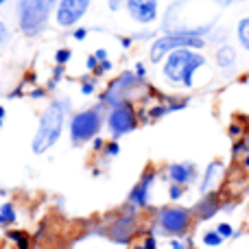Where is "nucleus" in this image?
<instances>
[{"label": "nucleus", "instance_id": "nucleus-1", "mask_svg": "<svg viewBox=\"0 0 249 249\" xmlns=\"http://www.w3.org/2000/svg\"><path fill=\"white\" fill-rule=\"evenodd\" d=\"M206 66V57L195 53L193 48H179L173 51L171 55H166L164 61V77L171 83L184 88H193L195 86V72L199 68Z\"/></svg>", "mask_w": 249, "mask_h": 249}, {"label": "nucleus", "instance_id": "nucleus-2", "mask_svg": "<svg viewBox=\"0 0 249 249\" xmlns=\"http://www.w3.org/2000/svg\"><path fill=\"white\" fill-rule=\"evenodd\" d=\"M66 107H70V103L66 101H55L51 103V107L42 114L39 118V127L37 133L33 136V153H46L61 136V127H64V116H66Z\"/></svg>", "mask_w": 249, "mask_h": 249}, {"label": "nucleus", "instance_id": "nucleus-3", "mask_svg": "<svg viewBox=\"0 0 249 249\" xmlns=\"http://www.w3.org/2000/svg\"><path fill=\"white\" fill-rule=\"evenodd\" d=\"M59 0H18V22L26 35H35L46 26L51 11Z\"/></svg>", "mask_w": 249, "mask_h": 249}, {"label": "nucleus", "instance_id": "nucleus-4", "mask_svg": "<svg viewBox=\"0 0 249 249\" xmlns=\"http://www.w3.org/2000/svg\"><path fill=\"white\" fill-rule=\"evenodd\" d=\"M158 228L168 236H184L193 225V210L181 206H166L158 210Z\"/></svg>", "mask_w": 249, "mask_h": 249}, {"label": "nucleus", "instance_id": "nucleus-5", "mask_svg": "<svg viewBox=\"0 0 249 249\" xmlns=\"http://www.w3.org/2000/svg\"><path fill=\"white\" fill-rule=\"evenodd\" d=\"M206 42L203 37H190V35H179V33H168L164 37L155 39L153 46H151V61L158 64L162 61L166 55H171L173 51H179V48H203Z\"/></svg>", "mask_w": 249, "mask_h": 249}, {"label": "nucleus", "instance_id": "nucleus-6", "mask_svg": "<svg viewBox=\"0 0 249 249\" xmlns=\"http://www.w3.org/2000/svg\"><path fill=\"white\" fill-rule=\"evenodd\" d=\"M101 124H103V116H101L99 109H86V112H79L72 116L70 121V138L72 142H88L101 131Z\"/></svg>", "mask_w": 249, "mask_h": 249}, {"label": "nucleus", "instance_id": "nucleus-7", "mask_svg": "<svg viewBox=\"0 0 249 249\" xmlns=\"http://www.w3.org/2000/svg\"><path fill=\"white\" fill-rule=\"evenodd\" d=\"M107 124H109V131H112L114 138H121L124 133H131L133 129L138 127V116H136V109L131 107V103L123 101L121 105L112 107Z\"/></svg>", "mask_w": 249, "mask_h": 249}, {"label": "nucleus", "instance_id": "nucleus-8", "mask_svg": "<svg viewBox=\"0 0 249 249\" xmlns=\"http://www.w3.org/2000/svg\"><path fill=\"white\" fill-rule=\"evenodd\" d=\"M138 81H140V79H138V74H133V72H123L121 77L116 79V81L109 83L107 92L101 96V101H103L105 105H112V107H116V105H121L123 101H124V94H127L131 88L138 86Z\"/></svg>", "mask_w": 249, "mask_h": 249}, {"label": "nucleus", "instance_id": "nucleus-9", "mask_svg": "<svg viewBox=\"0 0 249 249\" xmlns=\"http://www.w3.org/2000/svg\"><path fill=\"white\" fill-rule=\"evenodd\" d=\"M90 0H59L57 4V24L72 26L86 16Z\"/></svg>", "mask_w": 249, "mask_h": 249}, {"label": "nucleus", "instance_id": "nucleus-10", "mask_svg": "<svg viewBox=\"0 0 249 249\" xmlns=\"http://www.w3.org/2000/svg\"><path fill=\"white\" fill-rule=\"evenodd\" d=\"M133 210L136 208H131L129 210V214H121V219H116L112 223V228H109V238H112L114 243H129L133 238V234H136L138 230V221H136V214H133Z\"/></svg>", "mask_w": 249, "mask_h": 249}, {"label": "nucleus", "instance_id": "nucleus-11", "mask_svg": "<svg viewBox=\"0 0 249 249\" xmlns=\"http://www.w3.org/2000/svg\"><path fill=\"white\" fill-rule=\"evenodd\" d=\"M129 16L140 24H151L158 18V0H124Z\"/></svg>", "mask_w": 249, "mask_h": 249}, {"label": "nucleus", "instance_id": "nucleus-12", "mask_svg": "<svg viewBox=\"0 0 249 249\" xmlns=\"http://www.w3.org/2000/svg\"><path fill=\"white\" fill-rule=\"evenodd\" d=\"M155 181V171L149 168V171L142 175V179L133 186V190L129 193V203L133 208H146L149 206V193H151V186Z\"/></svg>", "mask_w": 249, "mask_h": 249}, {"label": "nucleus", "instance_id": "nucleus-13", "mask_svg": "<svg viewBox=\"0 0 249 249\" xmlns=\"http://www.w3.org/2000/svg\"><path fill=\"white\" fill-rule=\"evenodd\" d=\"M223 164L221 162H210L203 173V179H201V186H199V193L201 195H210V193H216L219 184L223 181Z\"/></svg>", "mask_w": 249, "mask_h": 249}, {"label": "nucleus", "instance_id": "nucleus-14", "mask_svg": "<svg viewBox=\"0 0 249 249\" xmlns=\"http://www.w3.org/2000/svg\"><path fill=\"white\" fill-rule=\"evenodd\" d=\"M221 210V201L216 197V193H210V195H203L201 199L197 201V206L193 208V216L199 221H208Z\"/></svg>", "mask_w": 249, "mask_h": 249}, {"label": "nucleus", "instance_id": "nucleus-15", "mask_svg": "<svg viewBox=\"0 0 249 249\" xmlns=\"http://www.w3.org/2000/svg\"><path fill=\"white\" fill-rule=\"evenodd\" d=\"M168 177H171L173 184L186 186V184L197 179V168H195V164H190V162L171 164V166H168Z\"/></svg>", "mask_w": 249, "mask_h": 249}, {"label": "nucleus", "instance_id": "nucleus-16", "mask_svg": "<svg viewBox=\"0 0 249 249\" xmlns=\"http://www.w3.org/2000/svg\"><path fill=\"white\" fill-rule=\"evenodd\" d=\"M216 64L223 70L234 68V66H236V51H234L232 46H228V44H223V46L216 51Z\"/></svg>", "mask_w": 249, "mask_h": 249}, {"label": "nucleus", "instance_id": "nucleus-17", "mask_svg": "<svg viewBox=\"0 0 249 249\" xmlns=\"http://www.w3.org/2000/svg\"><path fill=\"white\" fill-rule=\"evenodd\" d=\"M236 33H238V42H241V46L249 51V16L243 18V20L238 22V31H236Z\"/></svg>", "mask_w": 249, "mask_h": 249}, {"label": "nucleus", "instance_id": "nucleus-18", "mask_svg": "<svg viewBox=\"0 0 249 249\" xmlns=\"http://www.w3.org/2000/svg\"><path fill=\"white\" fill-rule=\"evenodd\" d=\"M16 223V210H13L11 203H4L0 208V225H11Z\"/></svg>", "mask_w": 249, "mask_h": 249}, {"label": "nucleus", "instance_id": "nucleus-19", "mask_svg": "<svg viewBox=\"0 0 249 249\" xmlns=\"http://www.w3.org/2000/svg\"><path fill=\"white\" fill-rule=\"evenodd\" d=\"M223 241L225 238L221 236L216 230H208V232L203 234V245L206 247H219V245H223Z\"/></svg>", "mask_w": 249, "mask_h": 249}, {"label": "nucleus", "instance_id": "nucleus-20", "mask_svg": "<svg viewBox=\"0 0 249 249\" xmlns=\"http://www.w3.org/2000/svg\"><path fill=\"white\" fill-rule=\"evenodd\" d=\"M7 238H11V241L18 245V249H29L31 247V238L26 236L24 232H9Z\"/></svg>", "mask_w": 249, "mask_h": 249}, {"label": "nucleus", "instance_id": "nucleus-21", "mask_svg": "<svg viewBox=\"0 0 249 249\" xmlns=\"http://www.w3.org/2000/svg\"><path fill=\"white\" fill-rule=\"evenodd\" d=\"M214 230H216V232H219L223 238H232V236H234V228H232L230 223H219Z\"/></svg>", "mask_w": 249, "mask_h": 249}, {"label": "nucleus", "instance_id": "nucleus-22", "mask_svg": "<svg viewBox=\"0 0 249 249\" xmlns=\"http://www.w3.org/2000/svg\"><path fill=\"white\" fill-rule=\"evenodd\" d=\"M181 195H184V186H179V184H173L171 188H168V197H171L173 201H179V199H181Z\"/></svg>", "mask_w": 249, "mask_h": 249}, {"label": "nucleus", "instance_id": "nucleus-23", "mask_svg": "<svg viewBox=\"0 0 249 249\" xmlns=\"http://www.w3.org/2000/svg\"><path fill=\"white\" fill-rule=\"evenodd\" d=\"M70 57H72V53L68 51V48H61V51H57V55H55V59H57V64L59 66H64L66 61L70 59Z\"/></svg>", "mask_w": 249, "mask_h": 249}, {"label": "nucleus", "instance_id": "nucleus-24", "mask_svg": "<svg viewBox=\"0 0 249 249\" xmlns=\"http://www.w3.org/2000/svg\"><path fill=\"white\" fill-rule=\"evenodd\" d=\"M142 245H144V249H158V241H155L153 234H149V236L144 238V243H142Z\"/></svg>", "mask_w": 249, "mask_h": 249}, {"label": "nucleus", "instance_id": "nucleus-25", "mask_svg": "<svg viewBox=\"0 0 249 249\" xmlns=\"http://www.w3.org/2000/svg\"><path fill=\"white\" fill-rule=\"evenodd\" d=\"M188 247H190V241L184 243V241H179V238H173L171 241V249H188Z\"/></svg>", "mask_w": 249, "mask_h": 249}, {"label": "nucleus", "instance_id": "nucleus-26", "mask_svg": "<svg viewBox=\"0 0 249 249\" xmlns=\"http://www.w3.org/2000/svg\"><path fill=\"white\" fill-rule=\"evenodd\" d=\"M230 136H232V138H241L243 136V127H241V124L234 123L232 127H230Z\"/></svg>", "mask_w": 249, "mask_h": 249}, {"label": "nucleus", "instance_id": "nucleus-27", "mask_svg": "<svg viewBox=\"0 0 249 249\" xmlns=\"http://www.w3.org/2000/svg\"><path fill=\"white\" fill-rule=\"evenodd\" d=\"M118 151H121V149H118V144H116V142H112V144H107V155H118Z\"/></svg>", "mask_w": 249, "mask_h": 249}, {"label": "nucleus", "instance_id": "nucleus-28", "mask_svg": "<svg viewBox=\"0 0 249 249\" xmlns=\"http://www.w3.org/2000/svg\"><path fill=\"white\" fill-rule=\"evenodd\" d=\"M88 37V31L86 29H77L74 31V39H86Z\"/></svg>", "mask_w": 249, "mask_h": 249}, {"label": "nucleus", "instance_id": "nucleus-29", "mask_svg": "<svg viewBox=\"0 0 249 249\" xmlns=\"http://www.w3.org/2000/svg\"><path fill=\"white\" fill-rule=\"evenodd\" d=\"M136 74H138V79H142V77L146 74V70H144V66H142V64L136 66Z\"/></svg>", "mask_w": 249, "mask_h": 249}, {"label": "nucleus", "instance_id": "nucleus-30", "mask_svg": "<svg viewBox=\"0 0 249 249\" xmlns=\"http://www.w3.org/2000/svg\"><path fill=\"white\" fill-rule=\"evenodd\" d=\"M92 90H94V86H92V83H83V86H81V92H83V94H90Z\"/></svg>", "mask_w": 249, "mask_h": 249}, {"label": "nucleus", "instance_id": "nucleus-31", "mask_svg": "<svg viewBox=\"0 0 249 249\" xmlns=\"http://www.w3.org/2000/svg\"><path fill=\"white\" fill-rule=\"evenodd\" d=\"M4 39H7V29H4V24L0 22V44H2Z\"/></svg>", "mask_w": 249, "mask_h": 249}, {"label": "nucleus", "instance_id": "nucleus-32", "mask_svg": "<svg viewBox=\"0 0 249 249\" xmlns=\"http://www.w3.org/2000/svg\"><path fill=\"white\" fill-rule=\"evenodd\" d=\"M121 2H123V0H109V9H112V11H116V9L121 7Z\"/></svg>", "mask_w": 249, "mask_h": 249}, {"label": "nucleus", "instance_id": "nucleus-33", "mask_svg": "<svg viewBox=\"0 0 249 249\" xmlns=\"http://www.w3.org/2000/svg\"><path fill=\"white\" fill-rule=\"evenodd\" d=\"M88 68H90V70H94V68H96V57H94V55H92L90 59H88Z\"/></svg>", "mask_w": 249, "mask_h": 249}, {"label": "nucleus", "instance_id": "nucleus-34", "mask_svg": "<svg viewBox=\"0 0 249 249\" xmlns=\"http://www.w3.org/2000/svg\"><path fill=\"white\" fill-rule=\"evenodd\" d=\"M94 57H96V59H101V61H105L107 53H105V51H96V53H94Z\"/></svg>", "mask_w": 249, "mask_h": 249}, {"label": "nucleus", "instance_id": "nucleus-35", "mask_svg": "<svg viewBox=\"0 0 249 249\" xmlns=\"http://www.w3.org/2000/svg\"><path fill=\"white\" fill-rule=\"evenodd\" d=\"M216 4H221V7H228V4H232L234 0H214Z\"/></svg>", "mask_w": 249, "mask_h": 249}, {"label": "nucleus", "instance_id": "nucleus-36", "mask_svg": "<svg viewBox=\"0 0 249 249\" xmlns=\"http://www.w3.org/2000/svg\"><path fill=\"white\" fill-rule=\"evenodd\" d=\"M123 46H124V48L131 46V37H123Z\"/></svg>", "mask_w": 249, "mask_h": 249}, {"label": "nucleus", "instance_id": "nucleus-37", "mask_svg": "<svg viewBox=\"0 0 249 249\" xmlns=\"http://www.w3.org/2000/svg\"><path fill=\"white\" fill-rule=\"evenodd\" d=\"M2 118H4V107L0 105V124H2Z\"/></svg>", "mask_w": 249, "mask_h": 249}, {"label": "nucleus", "instance_id": "nucleus-38", "mask_svg": "<svg viewBox=\"0 0 249 249\" xmlns=\"http://www.w3.org/2000/svg\"><path fill=\"white\" fill-rule=\"evenodd\" d=\"M243 164H245V168H249V153L245 155V162H243Z\"/></svg>", "mask_w": 249, "mask_h": 249}, {"label": "nucleus", "instance_id": "nucleus-39", "mask_svg": "<svg viewBox=\"0 0 249 249\" xmlns=\"http://www.w3.org/2000/svg\"><path fill=\"white\" fill-rule=\"evenodd\" d=\"M133 249H144V245H136V247H133Z\"/></svg>", "mask_w": 249, "mask_h": 249}, {"label": "nucleus", "instance_id": "nucleus-40", "mask_svg": "<svg viewBox=\"0 0 249 249\" xmlns=\"http://www.w3.org/2000/svg\"><path fill=\"white\" fill-rule=\"evenodd\" d=\"M4 2H7V0H0V4H4Z\"/></svg>", "mask_w": 249, "mask_h": 249}, {"label": "nucleus", "instance_id": "nucleus-41", "mask_svg": "<svg viewBox=\"0 0 249 249\" xmlns=\"http://www.w3.org/2000/svg\"><path fill=\"white\" fill-rule=\"evenodd\" d=\"M247 206H249V203H247Z\"/></svg>", "mask_w": 249, "mask_h": 249}]
</instances>
